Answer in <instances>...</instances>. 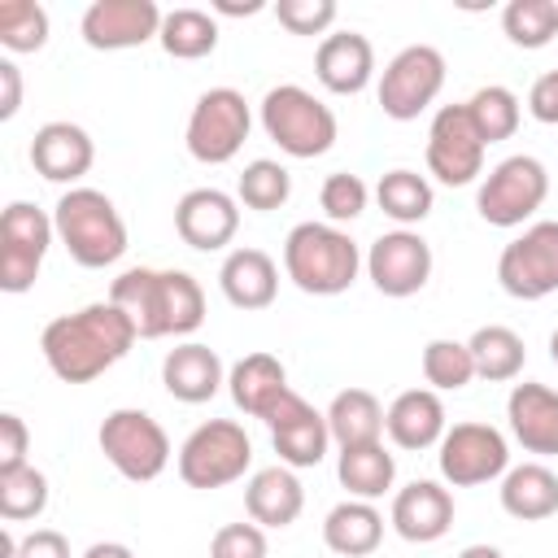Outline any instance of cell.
I'll list each match as a JSON object with an SVG mask.
<instances>
[{"label": "cell", "mask_w": 558, "mask_h": 558, "mask_svg": "<svg viewBox=\"0 0 558 558\" xmlns=\"http://www.w3.org/2000/svg\"><path fill=\"white\" fill-rule=\"evenodd\" d=\"M135 340L140 336L131 318L113 301H92L74 314L52 318L39 336V353L61 384H92L109 366H118Z\"/></svg>", "instance_id": "1"}, {"label": "cell", "mask_w": 558, "mask_h": 558, "mask_svg": "<svg viewBox=\"0 0 558 558\" xmlns=\"http://www.w3.org/2000/svg\"><path fill=\"white\" fill-rule=\"evenodd\" d=\"M109 301L131 318L140 340L192 336L205 323V292L187 270L131 266L109 283Z\"/></svg>", "instance_id": "2"}, {"label": "cell", "mask_w": 558, "mask_h": 558, "mask_svg": "<svg viewBox=\"0 0 558 558\" xmlns=\"http://www.w3.org/2000/svg\"><path fill=\"white\" fill-rule=\"evenodd\" d=\"M366 266L357 240L331 222H296L283 240V275L305 296H340Z\"/></svg>", "instance_id": "3"}, {"label": "cell", "mask_w": 558, "mask_h": 558, "mask_svg": "<svg viewBox=\"0 0 558 558\" xmlns=\"http://www.w3.org/2000/svg\"><path fill=\"white\" fill-rule=\"evenodd\" d=\"M61 248L83 270H105L126 253V222L100 187H65L52 205Z\"/></svg>", "instance_id": "4"}, {"label": "cell", "mask_w": 558, "mask_h": 558, "mask_svg": "<svg viewBox=\"0 0 558 558\" xmlns=\"http://www.w3.org/2000/svg\"><path fill=\"white\" fill-rule=\"evenodd\" d=\"M257 118H262V131L266 140L279 144V153L296 157V161H310V157H323L331 144H336V113L331 105H323L314 92H305L301 83H279L262 96L257 105Z\"/></svg>", "instance_id": "5"}, {"label": "cell", "mask_w": 558, "mask_h": 558, "mask_svg": "<svg viewBox=\"0 0 558 558\" xmlns=\"http://www.w3.org/2000/svg\"><path fill=\"white\" fill-rule=\"evenodd\" d=\"M96 445L105 462L131 484H153L170 466V436L148 410H131V405L109 410L100 418Z\"/></svg>", "instance_id": "6"}, {"label": "cell", "mask_w": 558, "mask_h": 558, "mask_svg": "<svg viewBox=\"0 0 558 558\" xmlns=\"http://www.w3.org/2000/svg\"><path fill=\"white\" fill-rule=\"evenodd\" d=\"M174 466L187 488H227L253 466V440L235 418H209L179 445Z\"/></svg>", "instance_id": "7"}, {"label": "cell", "mask_w": 558, "mask_h": 558, "mask_svg": "<svg viewBox=\"0 0 558 558\" xmlns=\"http://www.w3.org/2000/svg\"><path fill=\"white\" fill-rule=\"evenodd\" d=\"M549 196V170L532 157V153H514L506 161H497L475 192V209L488 227H523Z\"/></svg>", "instance_id": "8"}, {"label": "cell", "mask_w": 558, "mask_h": 558, "mask_svg": "<svg viewBox=\"0 0 558 558\" xmlns=\"http://www.w3.org/2000/svg\"><path fill=\"white\" fill-rule=\"evenodd\" d=\"M248 126H253V109H248L244 92H235V87H209V92L196 96V105L187 113L183 144H187V153L201 166H227L244 148Z\"/></svg>", "instance_id": "9"}, {"label": "cell", "mask_w": 558, "mask_h": 558, "mask_svg": "<svg viewBox=\"0 0 558 558\" xmlns=\"http://www.w3.org/2000/svg\"><path fill=\"white\" fill-rule=\"evenodd\" d=\"M52 240H57L52 214H44L31 201L4 205V214H0V288L9 296L35 288L39 266H44Z\"/></svg>", "instance_id": "10"}, {"label": "cell", "mask_w": 558, "mask_h": 558, "mask_svg": "<svg viewBox=\"0 0 558 558\" xmlns=\"http://www.w3.org/2000/svg\"><path fill=\"white\" fill-rule=\"evenodd\" d=\"M497 283L514 301H545L558 292V222H527L497 257Z\"/></svg>", "instance_id": "11"}, {"label": "cell", "mask_w": 558, "mask_h": 558, "mask_svg": "<svg viewBox=\"0 0 558 558\" xmlns=\"http://www.w3.org/2000/svg\"><path fill=\"white\" fill-rule=\"evenodd\" d=\"M436 466L449 488H475L510 471V445L493 423H453L436 445Z\"/></svg>", "instance_id": "12"}, {"label": "cell", "mask_w": 558, "mask_h": 558, "mask_svg": "<svg viewBox=\"0 0 558 558\" xmlns=\"http://www.w3.org/2000/svg\"><path fill=\"white\" fill-rule=\"evenodd\" d=\"M445 87V57L432 44L401 48L379 74V109L392 122H414Z\"/></svg>", "instance_id": "13"}, {"label": "cell", "mask_w": 558, "mask_h": 558, "mask_svg": "<svg viewBox=\"0 0 558 558\" xmlns=\"http://www.w3.org/2000/svg\"><path fill=\"white\" fill-rule=\"evenodd\" d=\"M484 140L466 113V105H440L427 126V170L445 187H466L484 174Z\"/></svg>", "instance_id": "14"}, {"label": "cell", "mask_w": 558, "mask_h": 558, "mask_svg": "<svg viewBox=\"0 0 558 558\" xmlns=\"http://www.w3.org/2000/svg\"><path fill=\"white\" fill-rule=\"evenodd\" d=\"M366 279L375 283V292H384L392 301L423 292L432 279V244L410 227L375 235L366 248Z\"/></svg>", "instance_id": "15"}, {"label": "cell", "mask_w": 558, "mask_h": 558, "mask_svg": "<svg viewBox=\"0 0 558 558\" xmlns=\"http://www.w3.org/2000/svg\"><path fill=\"white\" fill-rule=\"evenodd\" d=\"M166 13L157 0H92L78 17V35L96 52H126L161 35Z\"/></svg>", "instance_id": "16"}, {"label": "cell", "mask_w": 558, "mask_h": 558, "mask_svg": "<svg viewBox=\"0 0 558 558\" xmlns=\"http://www.w3.org/2000/svg\"><path fill=\"white\" fill-rule=\"evenodd\" d=\"M266 427H270V445L279 453L283 466L292 471H305V466H318L331 449V427H327V414L314 410L301 392H288L270 414H266Z\"/></svg>", "instance_id": "17"}, {"label": "cell", "mask_w": 558, "mask_h": 558, "mask_svg": "<svg viewBox=\"0 0 558 558\" xmlns=\"http://www.w3.org/2000/svg\"><path fill=\"white\" fill-rule=\"evenodd\" d=\"M174 231L196 253H218L240 231V201L222 187H192L174 205Z\"/></svg>", "instance_id": "18"}, {"label": "cell", "mask_w": 558, "mask_h": 558, "mask_svg": "<svg viewBox=\"0 0 558 558\" xmlns=\"http://www.w3.org/2000/svg\"><path fill=\"white\" fill-rule=\"evenodd\" d=\"M388 523L410 545H432L453 527V493L436 480H414L392 493Z\"/></svg>", "instance_id": "19"}, {"label": "cell", "mask_w": 558, "mask_h": 558, "mask_svg": "<svg viewBox=\"0 0 558 558\" xmlns=\"http://www.w3.org/2000/svg\"><path fill=\"white\" fill-rule=\"evenodd\" d=\"M92 161H96V144L78 122H44L31 140V166L48 183L78 187V179L92 170Z\"/></svg>", "instance_id": "20"}, {"label": "cell", "mask_w": 558, "mask_h": 558, "mask_svg": "<svg viewBox=\"0 0 558 558\" xmlns=\"http://www.w3.org/2000/svg\"><path fill=\"white\" fill-rule=\"evenodd\" d=\"M314 74L331 96H357L375 78V48L362 31H331L314 52Z\"/></svg>", "instance_id": "21"}, {"label": "cell", "mask_w": 558, "mask_h": 558, "mask_svg": "<svg viewBox=\"0 0 558 558\" xmlns=\"http://www.w3.org/2000/svg\"><path fill=\"white\" fill-rule=\"evenodd\" d=\"M384 432L397 449H410V453H423V449H436L440 436L449 432V414H445V401L440 392L432 388H405L392 397V405L384 410Z\"/></svg>", "instance_id": "22"}, {"label": "cell", "mask_w": 558, "mask_h": 558, "mask_svg": "<svg viewBox=\"0 0 558 558\" xmlns=\"http://www.w3.org/2000/svg\"><path fill=\"white\" fill-rule=\"evenodd\" d=\"M227 384V366L222 357L201 344V340H183L161 357V388L183 401V405H205L218 397V388Z\"/></svg>", "instance_id": "23"}, {"label": "cell", "mask_w": 558, "mask_h": 558, "mask_svg": "<svg viewBox=\"0 0 558 558\" xmlns=\"http://www.w3.org/2000/svg\"><path fill=\"white\" fill-rule=\"evenodd\" d=\"M506 423L510 436L523 445V453L554 458L558 453V392L545 384H514L506 397Z\"/></svg>", "instance_id": "24"}, {"label": "cell", "mask_w": 558, "mask_h": 558, "mask_svg": "<svg viewBox=\"0 0 558 558\" xmlns=\"http://www.w3.org/2000/svg\"><path fill=\"white\" fill-rule=\"evenodd\" d=\"M218 288L222 296L235 305V310H266L275 305L279 296V266L266 248H253V244H240L222 257L218 266Z\"/></svg>", "instance_id": "25"}, {"label": "cell", "mask_w": 558, "mask_h": 558, "mask_svg": "<svg viewBox=\"0 0 558 558\" xmlns=\"http://www.w3.org/2000/svg\"><path fill=\"white\" fill-rule=\"evenodd\" d=\"M227 392L235 401V410H244L248 418H262L292 392L288 388V366L275 353H244L231 371H227Z\"/></svg>", "instance_id": "26"}, {"label": "cell", "mask_w": 558, "mask_h": 558, "mask_svg": "<svg viewBox=\"0 0 558 558\" xmlns=\"http://www.w3.org/2000/svg\"><path fill=\"white\" fill-rule=\"evenodd\" d=\"M244 510L262 527H292L305 510V488H301L296 471L283 462L253 471L244 484Z\"/></svg>", "instance_id": "27"}, {"label": "cell", "mask_w": 558, "mask_h": 558, "mask_svg": "<svg viewBox=\"0 0 558 558\" xmlns=\"http://www.w3.org/2000/svg\"><path fill=\"white\" fill-rule=\"evenodd\" d=\"M501 510L519 523H541L558 514V475L545 462H519L501 475Z\"/></svg>", "instance_id": "28"}, {"label": "cell", "mask_w": 558, "mask_h": 558, "mask_svg": "<svg viewBox=\"0 0 558 558\" xmlns=\"http://www.w3.org/2000/svg\"><path fill=\"white\" fill-rule=\"evenodd\" d=\"M379 541H384V514L375 510V501L344 497L323 519V545L340 558H366L379 549Z\"/></svg>", "instance_id": "29"}, {"label": "cell", "mask_w": 558, "mask_h": 558, "mask_svg": "<svg viewBox=\"0 0 558 558\" xmlns=\"http://www.w3.org/2000/svg\"><path fill=\"white\" fill-rule=\"evenodd\" d=\"M323 414L331 427V445H340V449L384 440V405L366 388H340Z\"/></svg>", "instance_id": "30"}, {"label": "cell", "mask_w": 558, "mask_h": 558, "mask_svg": "<svg viewBox=\"0 0 558 558\" xmlns=\"http://www.w3.org/2000/svg\"><path fill=\"white\" fill-rule=\"evenodd\" d=\"M336 475H340V488L357 501H379L392 480H397V458L384 449V440L375 445H353V449H340L336 458Z\"/></svg>", "instance_id": "31"}, {"label": "cell", "mask_w": 558, "mask_h": 558, "mask_svg": "<svg viewBox=\"0 0 558 558\" xmlns=\"http://www.w3.org/2000/svg\"><path fill=\"white\" fill-rule=\"evenodd\" d=\"M471 357H475V379H488V384H510L523 375V362H527V349H523V336L514 327H501V323H488L480 327L471 340H466Z\"/></svg>", "instance_id": "32"}, {"label": "cell", "mask_w": 558, "mask_h": 558, "mask_svg": "<svg viewBox=\"0 0 558 558\" xmlns=\"http://www.w3.org/2000/svg\"><path fill=\"white\" fill-rule=\"evenodd\" d=\"M157 44L174 61H201L218 48V17L205 9H170Z\"/></svg>", "instance_id": "33"}, {"label": "cell", "mask_w": 558, "mask_h": 558, "mask_svg": "<svg viewBox=\"0 0 558 558\" xmlns=\"http://www.w3.org/2000/svg\"><path fill=\"white\" fill-rule=\"evenodd\" d=\"M375 201H379V209H384L397 227H414V222H423V218L432 214L436 192H432V183H427L418 170L397 166V170L379 174V183H375Z\"/></svg>", "instance_id": "34"}, {"label": "cell", "mask_w": 558, "mask_h": 558, "mask_svg": "<svg viewBox=\"0 0 558 558\" xmlns=\"http://www.w3.org/2000/svg\"><path fill=\"white\" fill-rule=\"evenodd\" d=\"M462 105H466V113H471V122H475L484 144H501V140H510L519 131V118H523L519 96L510 87H501V83L475 87L471 100H462Z\"/></svg>", "instance_id": "35"}, {"label": "cell", "mask_w": 558, "mask_h": 558, "mask_svg": "<svg viewBox=\"0 0 558 558\" xmlns=\"http://www.w3.org/2000/svg\"><path fill=\"white\" fill-rule=\"evenodd\" d=\"M48 475L39 466H17V471H0V519L4 523H31L48 510Z\"/></svg>", "instance_id": "36"}, {"label": "cell", "mask_w": 558, "mask_h": 558, "mask_svg": "<svg viewBox=\"0 0 558 558\" xmlns=\"http://www.w3.org/2000/svg\"><path fill=\"white\" fill-rule=\"evenodd\" d=\"M423 379L432 392H458L475 379V357L466 349V340H449V336H436L423 344Z\"/></svg>", "instance_id": "37"}, {"label": "cell", "mask_w": 558, "mask_h": 558, "mask_svg": "<svg viewBox=\"0 0 558 558\" xmlns=\"http://www.w3.org/2000/svg\"><path fill=\"white\" fill-rule=\"evenodd\" d=\"M288 196H292V174H288V166H279V161H270V157L248 161V166L240 170V179H235V201H240L244 209L270 214V209H279V205H288Z\"/></svg>", "instance_id": "38"}, {"label": "cell", "mask_w": 558, "mask_h": 558, "mask_svg": "<svg viewBox=\"0 0 558 558\" xmlns=\"http://www.w3.org/2000/svg\"><path fill=\"white\" fill-rule=\"evenodd\" d=\"M501 31L514 48H545L558 35V0H510L501 9Z\"/></svg>", "instance_id": "39"}, {"label": "cell", "mask_w": 558, "mask_h": 558, "mask_svg": "<svg viewBox=\"0 0 558 558\" xmlns=\"http://www.w3.org/2000/svg\"><path fill=\"white\" fill-rule=\"evenodd\" d=\"M48 44V9L35 0H0V48L39 52Z\"/></svg>", "instance_id": "40"}, {"label": "cell", "mask_w": 558, "mask_h": 558, "mask_svg": "<svg viewBox=\"0 0 558 558\" xmlns=\"http://www.w3.org/2000/svg\"><path fill=\"white\" fill-rule=\"evenodd\" d=\"M366 201H371V187L362 183V174H349V170L327 174L323 187H318V209L327 214L331 227L362 218V214H366Z\"/></svg>", "instance_id": "41"}, {"label": "cell", "mask_w": 558, "mask_h": 558, "mask_svg": "<svg viewBox=\"0 0 558 558\" xmlns=\"http://www.w3.org/2000/svg\"><path fill=\"white\" fill-rule=\"evenodd\" d=\"M336 0H279L275 17L288 35H327L336 22Z\"/></svg>", "instance_id": "42"}, {"label": "cell", "mask_w": 558, "mask_h": 558, "mask_svg": "<svg viewBox=\"0 0 558 558\" xmlns=\"http://www.w3.org/2000/svg\"><path fill=\"white\" fill-rule=\"evenodd\" d=\"M266 527L262 523H222L209 541V558H266Z\"/></svg>", "instance_id": "43"}, {"label": "cell", "mask_w": 558, "mask_h": 558, "mask_svg": "<svg viewBox=\"0 0 558 558\" xmlns=\"http://www.w3.org/2000/svg\"><path fill=\"white\" fill-rule=\"evenodd\" d=\"M26 449H31V432H26L22 414L4 410V414H0V471L26 466Z\"/></svg>", "instance_id": "44"}, {"label": "cell", "mask_w": 558, "mask_h": 558, "mask_svg": "<svg viewBox=\"0 0 558 558\" xmlns=\"http://www.w3.org/2000/svg\"><path fill=\"white\" fill-rule=\"evenodd\" d=\"M527 113L545 126H558V70H545L527 92Z\"/></svg>", "instance_id": "45"}, {"label": "cell", "mask_w": 558, "mask_h": 558, "mask_svg": "<svg viewBox=\"0 0 558 558\" xmlns=\"http://www.w3.org/2000/svg\"><path fill=\"white\" fill-rule=\"evenodd\" d=\"M17 558H70V541L57 527H35L17 541Z\"/></svg>", "instance_id": "46"}, {"label": "cell", "mask_w": 558, "mask_h": 558, "mask_svg": "<svg viewBox=\"0 0 558 558\" xmlns=\"http://www.w3.org/2000/svg\"><path fill=\"white\" fill-rule=\"evenodd\" d=\"M17 109H22V70L9 57H0V118L9 122L17 118Z\"/></svg>", "instance_id": "47"}, {"label": "cell", "mask_w": 558, "mask_h": 558, "mask_svg": "<svg viewBox=\"0 0 558 558\" xmlns=\"http://www.w3.org/2000/svg\"><path fill=\"white\" fill-rule=\"evenodd\" d=\"M266 4L262 0H214V13H222V17H248V13H262Z\"/></svg>", "instance_id": "48"}, {"label": "cell", "mask_w": 558, "mask_h": 558, "mask_svg": "<svg viewBox=\"0 0 558 558\" xmlns=\"http://www.w3.org/2000/svg\"><path fill=\"white\" fill-rule=\"evenodd\" d=\"M83 558H135V554H131V545H122V541H96V545L83 549Z\"/></svg>", "instance_id": "49"}, {"label": "cell", "mask_w": 558, "mask_h": 558, "mask_svg": "<svg viewBox=\"0 0 558 558\" xmlns=\"http://www.w3.org/2000/svg\"><path fill=\"white\" fill-rule=\"evenodd\" d=\"M458 558H506V554H501L497 545H466Z\"/></svg>", "instance_id": "50"}, {"label": "cell", "mask_w": 558, "mask_h": 558, "mask_svg": "<svg viewBox=\"0 0 558 558\" xmlns=\"http://www.w3.org/2000/svg\"><path fill=\"white\" fill-rule=\"evenodd\" d=\"M549 357H554V366H558V327H554V336H549Z\"/></svg>", "instance_id": "51"}]
</instances>
